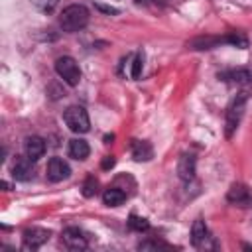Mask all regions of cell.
I'll list each match as a JSON object with an SVG mask.
<instances>
[{
    "label": "cell",
    "instance_id": "6da1fadb",
    "mask_svg": "<svg viewBox=\"0 0 252 252\" xmlns=\"http://www.w3.org/2000/svg\"><path fill=\"white\" fill-rule=\"evenodd\" d=\"M89 24V10L83 4H71L67 6L59 16V26L63 32H79Z\"/></svg>",
    "mask_w": 252,
    "mask_h": 252
},
{
    "label": "cell",
    "instance_id": "7a4b0ae2",
    "mask_svg": "<svg viewBox=\"0 0 252 252\" xmlns=\"http://www.w3.org/2000/svg\"><path fill=\"white\" fill-rule=\"evenodd\" d=\"M244 110H246V94L240 93V94H236L230 100V104L226 108V122H224V134H226V138H230L234 134V130L238 128V124H240V120L244 116Z\"/></svg>",
    "mask_w": 252,
    "mask_h": 252
},
{
    "label": "cell",
    "instance_id": "3957f363",
    "mask_svg": "<svg viewBox=\"0 0 252 252\" xmlns=\"http://www.w3.org/2000/svg\"><path fill=\"white\" fill-rule=\"evenodd\" d=\"M63 120L67 124V128L75 134H85L91 130V120H89V114L83 106L79 104H73L69 108H65L63 112Z\"/></svg>",
    "mask_w": 252,
    "mask_h": 252
},
{
    "label": "cell",
    "instance_id": "277c9868",
    "mask_svg": "<svg viewBox=\"0 0 252 252\" xmlns=\"http://www.w3.org/2000/svg\"><path fill=\"white\" fill-rule=\"evenodd\" d=\"M55 71L57 75L69 85V87H77L79 81H81V69H79V63L69 57V55H63L55 61Z\"/></svg>",
    "mask_w": 252,
    "mask_h": 252
},
{
    "label": "cell",
    "instance_id": "5b68a950",
    "mask_svg": "<svg viewBox=\"0 0 252 252\" xmlns=\"http://www.w3.org/2000/svg\"><path fill=\"white\" fill-rule=\"evenodd\" d=\"M45 175H47L49 181L59 183V181H63V179H67V177L71 175V167H69V163H67L63 158H51V159L47 161Z\"/></svg>",
    "mask_w": 252,
    "mask_h": 252
},
{
    "label": "cell",
    "instance_id": "8992f818",
    "mask_svg": "<svg viewBox=\"0 0 252 252\" xmlns=\"http://www.w3.org/2000/svg\"><path fill=\"white\" fill-rule=\"evenodd\" d=\"M51 232L45 230V228H39V226H33V228H28L24 230V248L28 250H35L39 248L41 244H45L49 240Z\"/></svg>",
    "mask_w": 252,
    "mask_h": 252
},
{
    "label": "cell",
    "instance_id": "52a82bcc",
    "mask_svg": "<svg viewBox=\"0 0 252 252\" xmlns=\"http://www.w3.org/2000/svg\"><path fill=\"white\" fill-rule=\"evenodd\" d=\"M226 199L238 207H252V189L246 187L244 183H234L228 189Z\"/></svg>",
    "mask_w": 252,
    "mask_h": 252
},
{
    "label": "cell",
    "instance_id": "ba28073f",
    "mask_svg": "<svg viewBox=\"0 0 252 252\" xmlns=\"http://www.w3.org/2000/svg\"><path fill=\"white\" fill-rule=\"evenodd\" d=\"M12 175L18 181H28L33 177V159L28 156H20L12 165Z\"/></svg>",
    "mask_w": 252,
    "mask_h": 252
},
{
    "label": "cell",
    "instance_id": "9c48e42d",
    "mask_svg": "<svg viewBox=\"0 0 252 252\" xmlns=\"http://www.w3.org/2000/svg\"><path fill=\"white\" fill-rule=\"evenodd\" d=\"M63 244L69 250H85L87 248V238L77 226H69L63 230Z\"/></svg>",
    "mask_w": 252,
    "mask_h": 252
},
{
    "label": "cell",
    "instance_id": "30bf717a",
    "mask_svg": "<svg viewBox=\"0 0 252 252\" xmlns=\"http://www.w3.org/2000/svg\"><path fill=\"white\" fill-rule=\"evenodd\" d=\"M211 240V234H209V228L205 224V220L197 219L191 226V242L197 246V248H205L207 242Z\"/></svg>",
    "mask_w": 252,
    "mask_h": 252
},
{
    "label": "cell",
    "instance_id": "8fae6325",
    "mask_svg": "<svg viewBox=\"0 0 252 252\" xmlns=\"http://www.w3.org/2000/svg\"><path fill=\"white\" fill-rule=\"evenodd\" d=\"M177 175L183 181H191L195 177V156L193 154H183L177 161Z\"/></svg>",
    "mask_w": 252,
    "mask_h": 252
},
{
    "label": "cell",
    "instance_id": "7c38bea8",
    "mask_svg": "<svg viewBox=\"0 0 252 252\" xmlns=\"http://www.w3.org/2000/svg\"><path fill=\"white\" fill-rule=\"evenodd\" d=\"M24 150H26V156L28 158H32L33 161H37L45 154V142L39 136H30V138H26Z\"/></svg>",
    "mask_w": 252,
    "mask_h": 252
},
{
    "label": "cell",
    "instance_id": "4fadbf2b",
    "mask_svg": "<svg viewBox=\"0 0 252 252\" xmlns=\"http://www.w3.org/2000/svg\"><path fill=\"white\" fill-rule=\"evenodd\" d=\"M132 158L136 161H150L154 158V148L146 140H134L132 142Z\"/></svg>",
    "mask_w": 252,
    "mask_h": 252
},
{
    "label": "cell",
    "instance_id": "5bb4252c",
    "mask_svg": "<svg viewBox=\"0 0 252 252\" xmlns=\"http://www.w3.org/2000/svg\"><path fill=\"white\" fill-rule=\"evenodd\" d=\"M89 154H91V148H89V144H87L83 138H73V140H69V156H71L73 159L83 161V159L89 158Z\"/></svg>",
    "mask_w": 252,
    "mask_h": 252
},
{
    "label": "cell",
    "instance_id": "9a60e30c",
    "mask_svg": "<svg viewBox=\"0 0 252 252\" xmlns=\"http://www.w3.org/2000/svg\"><path fill=\"white\" fill-rule=\"evenodd\" d=\"M102 201H104V205H108V207H118V205H122V203L126 201V193H124L120 187H108V189H104V193H102Z\"/></svg>",
    "mask_w": 252,
    "mask_h": 252
},
{
    "label": "cell",
    "instance_id": "2e32d148",
    "mask_svg": "<svg viewBox=\"0 0 252 252\" xmlns=\"http://www.w3.org/2000/svg\"><path fill=\"white\" fill-rule=\"evenodd\" d=\"M128 228H132V230H136V232H146V230L150 228V222H148L146 219H142V217L130 215V219H128Z\"/></svg>",
    "mask_w": 252,
    "mask_h": 252
},
{
    "label": "cell",
    "instance_id": "e0dca14e",
    "mask_svg": "<svg viewBox=\"0 0 252 252\" xmlns=\"http://www.w3.org/2000/svg\"><path fill=\"white\" fill-rule=\"evenodd\" d=\"M224 79H230L232 83H246L248 79H252V75L244 69H236V71H228V73H222Z\"/></svg>",
    "mask_w": 252,
    "mask_h": 252
},
{
    "label": "cell",
    "instance_id": "ac0fdd59",
    "mask_svg": "<svg viewBox=\"0 0 252 252\" xmlns=\"http://www.w3.org/2000/svg\"><path fill=\"white\" fill-rule=\"evenodd\" d=\"M96 191H98V179L94 175H89L83 183V195L85 197H94Z\"/></svg>",
    "mask_w": 252,
    "mask_h": 252
},
{
    "label": "cell",
    "instance_id": "d6986e66",
    "mask_svg": "<svg viewBox=\"0 0 252 252\" xmlns=\"http://www.w3.org/2000/svg\"><path fill=\"white\" fill-rule=\"evenodd\" d=\"M30 2L33 4V8H37L43 14H51L59 4V0H30Z\"/></svg>",
    "mask_w": 252,
    "mask_h": 252
},
{
    "label": "cell",
    "instance_id": "ffe728a7",
    "mask_svg": "<svg viewBox=\"0 0 252 252\" xmlns=\"http://www.w3.org/2000/svg\"><path fill=\"white\" fill-rule=\"evenodd\" d=\"M142 67H144V53H138L134 63H132V79H138L140 73H142Z\"/></svg>",
    "mask_w": 252,
    "mask_h": 252
},
{
    "label": "cell",
    "instance_id": "44dd1931",
    "mask_svg": "<svg viewBox=\"0 0 252 252\" xmlns=\"http://www.w3.org/2000/svg\"><path fill=\"white\" fill-rule=\"evenodd\" d=\"M138 248L140 250H150V248H167V246L163 242H159V240H146V242H140Z\"/></svg>",
    "mask_w": 252,
    "mask_h": 252
},
{
    "label": "cell",
    "instance_id": "7402d4cb",
    "mask_svg": "<svg viewBox=\"0 0 252 252\" xmlns=\"http://www.w3.org/2000/svg\"><path fill=\"white\" fill-rule=\"evenodd\" d=\"M114 163H116L114 156H104V159H102V169H110V167H114Z\"/></svg>",
    "mask_w": 252,
    "mask_h": 252
},
{
    "label": "cell",
    "instance_id": "603a6c76",
    "mask_svg": "<svg viewBox=\"0 0 252 252\" xmlns=\"http://www.w3.org/2000/svg\"><path fill=\"white\" fill-rule=\"evenodd\" d=\"M96 8H98V10H102V12H106V14H118V10H116V8H112V6H102V4H96Z\"/></svg>",
    "mask_w": 252,
    "mask_h": 252
},
{
    "label": "cell",
    "instance_id": "cb8c5ba5",
    "mask_svg": "<svg viewBox=\"0 0 252 252\" xmlns=\"http://www.w3.org/2000/svg\"><path fill=\"white\" fill-rule=\"evenodd\" d=\"M138 2H140V4H150L152 0H138Z\"/></svg>",
    "mask_w": 252,
    "mask_h": 252
}]
</instances>
